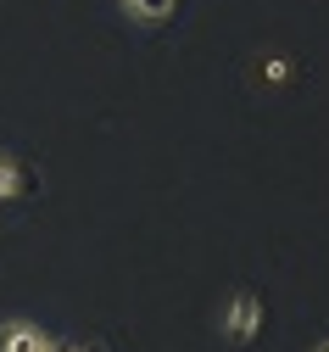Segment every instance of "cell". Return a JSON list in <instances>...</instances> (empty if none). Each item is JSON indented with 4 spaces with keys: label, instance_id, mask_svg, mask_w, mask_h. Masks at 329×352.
Wrapping results in <instances>:
<instances>
[{
    "label": "cell",
    "instance_id": "6",
    "mask_svg": "<svg viewBox=\"0 0 329 352\" xmlns=\"http://www.w3.org/2000/svg\"><path fill=\"white\" fill-rule=\"evenodd\" d=\"M45 352H106V346H101V341H62V336H51Z\"/></svg>",
    "mask_w": 329,
    "mask_h": 352
},
{
    "label": "cell",
    "instance_id": "1",
    "mask_svg": "<svg viewBox=\"0 0 329 352\" xmlns=\"http://www.w3.org/2000/svg\"><path fill=\"white\" fill-rule=\"evenodd\" d=\"M268 330V296L257 285H234L218 307V336L223 346H251L257 336Z\"/></svg>",
    "mask_w": 329,
    "mask_h": 352
},
{
    "label": "cell",
    "instance_id": "7",
    "mask_svg": "<svg viewBox=\"0 0 329 352\" xmlns=\"http://www.w3.org/2000/svg\"><path fill=\"white\" fill-rule=\"evenodd\" d=\"M313 352H329V336H324V341H313Z\"/></svg>",
    "mask_w": 329,
    "mask_h": 352
},
{
    "label": "cell",
    "instance_id": "2",
    "mask_svg": "<svg viewBox=\"0 0 329 352\" xmlns=\"http://www.w3.org/2000/svg\"><path fill=\"white\" fill-rule=\"evenodd\" d=\"M296 78H302V62H296L285 45H262V51H251V62H246V90H251V96H285Z\"/></svg>",
    "mask_w": 329,
    "mask_h": 352
},
{
    "label": "cell",
    "instance_id": "3",
    "mask_svg": "<svg viewBox=\"0 0 329 352\" xmlns=\"http://www.w3.org/2000/svg\"><path fill=\"white\" fill-rule=\"evenodd\" d=\"M28 196H39V168L23 151L0 146V207H6V201H28Z\"/></svg>",
    "mask_w": 329,
    "mask_h": 352
},
{
    "label": "cell",
    "instance_id": "4",
    "mask_svg": "<svg viewBox=\"0 0 329 352\" xmlns=\"http://www.w3.org/2000/svg\"><path fill=\"white\" fill-rule=\"evenodd\" d=\"M51 346V330L34 319H0V352H45Z\"/></svg>",
    "mask_w": 329,
    "mask_h": 352
},
{
    "label": "cell",
    "instance_id": "5",
    "mask_svg": "<svg viewBox=\"0 0 329 352\" xmlns=\"http://www.w3.org/2000/svg\"><path fill=\"white\" fill-rule=\"evenodd\" d=\"M117 12L134 23V28H168L179 17V0H117Z\"/></svg>",
    "mask_w": 329,
    "mask_h": 352
}]
</instances>
